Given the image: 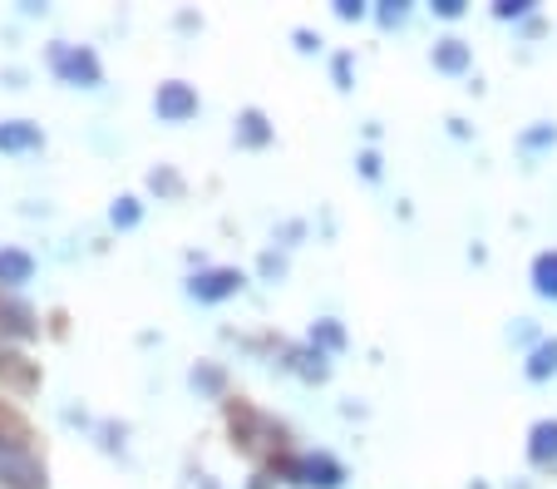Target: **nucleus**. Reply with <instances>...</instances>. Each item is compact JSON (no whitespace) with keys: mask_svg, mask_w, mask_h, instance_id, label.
<instances>
[{"mask_svg":"<svg viewBox=\"0 0 557 489\" xmlns=\"http://www.w3.org/2000/svg\"><path fill=\"white\" fill-rule=\"evenodd\" d=\"M232 282H237V277H232V272L208 277V288H202V297H222V292H232Z\"/></svg>","mask_w":557,"mask_h":489,"instance_id":"obj_5","label":"nucleus"},{"mask_svg":"<svg viewBox=\"0 0 557 489\" xmlns=\"http://www.w3.org/2000/svg\"><path fill=\"white\" fill-rule=\"evenodd\" d=\"M440 64H444V70H459V64H463V50L449 40V50H440Z\"/></svg>","mask_w":557,"mask_h":489,"instance_id":"obj_6","label":"nucleus"},{"mask_svg":"<svg viewBox=\"0 0 557 489\" xmlns=\"http://www.w3.org/2000/svg\"><path fill=\"white\" fill-rule=\"evenodd\" d=\"M0 485H11V489H40L45 485V469L35 465V455L25 445L0 440Z\"/></svg>","mask_w":557,"mask_h":489,"instance_id":"obj_1","label":"nucleus"},{"mask_svg":"<svg viewBox=\"0 0 557 489\" xmlns=\"http://www.w3.org/2000/svg\"><path fill=\"white\" fill-rule=\"evenodd\" d=\"M0 144L5 149H25V144H35V129H0Z\"/></svg>","mask_w":557,"mask_h":489,"instance_id":"obj_4","label":"nucleus"},{"mask_svg":"<svg viewBox=\"0 0 557 489\" xmlns=\"http://www.w3.org/2000/svg\"><path fill=\"white\" fill-rule=\"evenodd\" d=\"M543 277H557V262H543ZM557 282H547V292H553Z\"/></svg>","mask_w":557,"mask_h":489,"instance_id":"obj_7","label":"nucleus"},{"mask_svg":"<svg viewBox=\"0 0 557 489\" xmlns=\"http://www.w3.org/2000/svg\"><path fill=\"white\" fill-rule=\"evenodd\" d=\"M158 109H163V114H188V109H193V95L173 85V89H163V95H158Z\"/></svg>","mask_w":557,"mask_h":489,"instance_id":"obj_3","label":"nucleus"},{"mask_svg":"<svg viewBox=\"0 0 557 489\" xmlns=\"http://www.w3.org/2000/svg\"><path fill=\"white\" fill-rule=\"evenodd\" d=\"M30 277V257L25 253H0V282H25Z\"/></svg>","mask_w":557,"mask_h":489,"instance_id":"obj_2","label":"nucleus"}]
</instances>
